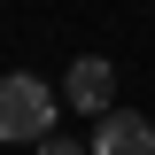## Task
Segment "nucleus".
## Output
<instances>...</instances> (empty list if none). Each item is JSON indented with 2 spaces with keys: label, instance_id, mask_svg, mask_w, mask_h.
Masks as SVG:
<instances>
[{
  "label": "nucleus",
  "instance_id": "f257e3e1",
  "mask_svg": "<svg viewBox=\"0 0 155 155\" xmlns=\"http://www.w3.org/2000/svg\"><path fill=\"white\" fill-rule=\"evenodd\" d=\"M54 85L47 78H31V70H8L0 78V147H39V140H54Z\"/></svg>",
  "mask_w": 155,
  "mask_h": 155
},
{
  "label": "nucleus",
  "instance_id": "f03ea898",
  "mask_svg": "<svg viewBox=\"0 0 155 155\" xmlns=\"http://www.w3.org/2000/svg\"><path fill=\"white\" fill-rule=\"evenodd\" d=\"M62 109H78V116H109L116 109V62L109 54H78L70 62V78H62Z\"/></svg>",
  "mask_w": 155,
  "mask_h": 155
},
{
  "label": "nucleus",
  "instance_id": "7ed1b4c3",
  "mask_svg": "<svg viewBox=\"0 0 155 155\" xmlns=\"http://www.w3.org/2000/svg\"><path fill=\"white\" fill-rule=\"evenodd\" d=\"M93 155H155V124L132 109H109L93 124Z\"/></svg>",
  "mask_w": 155,
  "mask_h": 155
},
{
  "label": "nucleus",
  "instance_id": "20e7f679",
  "mask_svg": "<svg viewBox=\"0 0 155 155\" xmlns=\"http://www.w3.org/2000/svg\"><path fill=\"white\" fill-rule=\"evenodd\" d=\"M31 155H93V147H78V140H70V132H54V140H39V147H31Z\"/></svg>",
  "mask_w": 155,
  "mask_h": 155
}]
</instances>
